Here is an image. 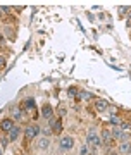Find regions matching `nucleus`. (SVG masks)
Here are the masks:
<instances>
[{"label": "nucleus", "instance_id": "obj_13", "mask_svg": "<svg viewBox=\"0 0 131 155\" xmlns=\"http://www.w3.org/2000/svg\"><path fill=\"white\" fill-rule=\"evenodd\" d=\"M12 117H14L16 121H22V110L14 107V109H12Z\"/></svg>", "mask_w": 131, "mask_h": 155}, {"label": "nucleus", "instance_id": "obj_5", "mask_svg": "<svg viewBox=\"0 0 131 155\" xmlns=\"http://www.w3.org/2000/svg\"><path fill=\"white\" fill-rule=\"evenodd\" d=\"M42 116H43L45 119H52V116H54V109H52L49 104H45V105L42 107Z\"/></svg>", "mask_w": 131, "mask_h": 155}, {"label": "nucleus", "instance_id": "obj_12", "mask_svg": "<svg viewBox=\"0 0 131 155\" xmlns=\"http://www.w3.org/2000/svg\"><path fill=\"white\" fill-rule=\"evenodd\" d=\"M49 145H50V140L45 136V138H40L38 140V148L45 150V148H49Z\"/></svg>", "mask_w": 131, "mask_h": 155}, {"label": "nucleus", "instance_id": "obj_10", "mask_svg": "<svg viewBox=\"0 0 131 155\" xmlns=\"http://www.w3.org/2000/svg\"><path fill=\"white\" fill-rule=\"evenodd\" d=\"M102 141H104L105 145H110V141H112V134H110V131H107V129H104V133H102Z\"/></svg>", "mask_w": 131, "mask_h": 155}, {"label": "nucleus", "instance_id": "obj_14", "mask_svg": "<svg viewBox=\"0 0 131 155\" xmlns=\"http://www.w3.org/2000/svg\"><path fill=\"white\" fill-rule=\"evenodd\" d=\"M109 122H110V124H114V126H121V122H123V121H121V119H119L117 116H116V114H110Z\"/></svg>", "mask_w": 131, "mask_h": 155}, {"label": "nucleus", "instance_id": "obj_4", "mask_svg": "<svg viewBox=\"0 0 131 155\" xmlns=\"http://www.w3.org/2000/svg\"><path fill=\"white\" fill-rule=\"evenodd\" d=\"M12 127H14V122H12V119H4V121L0 122V129H2L4 133H9Z\"/></svg>", "mask_w": 131, "mask_h": 155}, {"label": "nucleus", "instance_id": "obj_27", "mask_svg": "<svg viewBox=\"0 0 131 155\" xmlns=\"http://www.w3.org/2000/svg\"><path fill=\"white\" fill-rule=\"evenodd\" d=\"M109 155H117V153H114V152H112V153H109Z\"/></svg>", "mask_w": 131, "mask_h": 155}, {"label": "nucleus", "instance_id": "obj_18", "mask_svg": "<svg viewBox=\"0 0 131 155\" xmlns=\"http://www.w3.org/2000/svg\"><path fill=\"white\" fill-rule=\"evenodd\" d=\"M129 133H124V131H123V136H121V141H129Z\"/></svg>", "mask_w": 131, "mask_h": 155}, {"label": "nucleus", "instance_id": "obj_1", "mask_svg": "<svg viewBox=\"0 0 131 155\" xmlns=\"http://www.w3.org/2000/svg\"><path fill=\"white\" fill-rule=\"evenodd\" d=\"M38 133H40V126H36V124H29V126L24 127V136H26V140H33Z\"/></svg>", "mask_w": 131, "mask_h": 155}, {"label": "nucleus", "instance_id": "obj_24", "mask_svg": "<svg viewBox=\"0 0 131 155\" xmlns=\"http://www.w3.org/2000/svg\"><path fill=\"white\" fill-rule=\"evenodd\" d=\"M86 152H88V150H86V147H83V148L79 150V155H86Z\"/></svg>", "mask_w": 131, "mask_h": 155}, {"label": "nucleus", "instance_id": "obj_23", "mask_svg": "<svg viewBox=\"0 0 131 155\" xmlns=\"http://www.w3.org/2000/svg\"><path fill=\"white\" fill-rule=\"evenodd\" d=\"M5 35H7V36H14V35H12V29H11V28H5Z\"/></svg>", "mask_w": 131, "mask_h": 155}, {"label": "nucleus", "instance_id": "obj_3", "mask_svg": "<svg viewBox=\"0 0 131 155\" xmlns=\"http://www.w3.org/2000/svg\"><path fill=\"white\" fill-rule=\"evenodd\" d=\"M88 145H92V147H98V145L102 143V140L98 138L97 134H95V129H90V133H88Z\"/></svg>", "mask_w": 131, "mask_h": 155}, {"label": "nucleus", "instance_id": "obj_6", "mask_svg": "<svg viewBox=\"0 0 131 155\" xmlns=\"http://www.w3.org/2000/svg\"><path fill=\"white\" fill-rule=\"evenodd\" d=\"M49 124H50V127L54 126L55 133H60L62 131V121L60 119H49Z\"/></svg>", "mask_w": 131, "mask_h": 155}, {"label": "nucleus", "instance_id": "obj_25", "mask_svg": "<svg viewBox=\"0 0 131 155\" xmlns=\"http://www.w3.org/2000/svg\"><path fill=\"white\" fill-rule=\"evenodd\" d=\"M2 12H11V7H2Z\"/></svg>", "mask_w": 131, "mask_h": 155}, {"label": "nucleus", "instance_id": "obj_17", "mask_svg": "<svg viewBox=\"0 0 131 155\" xmlns=\"http://www.w3.org/2000/svg\"><path fill=\"white\" fill-rule=\"evenodd\" d=\"M67 95H69V97H78L76 88H69V90H67Z\"/></svg>", "mask_w": 131, "mask_h": 155}, {"label": "nucleus", "instance_id": "obj_19", "mask_svg": "<svg viewBox=\"0 0 131 155\" xmlns=\"http://www.w3.org/2000/svg\"><path fill=\"white\" fill-rule=\"evenodd\" d=\"M26 107H29V109H33V107H35V102H33V98H28V100H26Z\"/></svg>", "mask_w": 131, "mask_h": 155}, {"label": "nucleus", "instance_id": "obj_15", "mask_svg": "<svg viewBox=\"0 0 131 155\" xmlns=\"http://www.w3.org/2000/svg\"><path fill=\"white\" fill-rule=\"evenodd\" d=\"M112 136H114V140H119V141H121V136H123V129H121V127H114V131H112Z\"/></svg>", "mask_w": 131, "mask_h": 155}, {"label": "nucleus", "instance_id": "obj_16", "mask_svg": "<svg viewBox=\"0 0 131 155\" xmlns=\"http://www.w3.org/2000/svg\"><path fill=\"white\" fill-rule=\"evenodd\" d=\"M57 112H59V116H66V107H64V104H60L59 105V109H57Z\"/></svg>", "mask_w": 131, "mask_h": 155}, {"label": "nucleus", "instance_id": "obj_11", "mask_svg": "<svg viewBox=\"0 0 131 155\" xmlns=\"http://www.w3.org/2000/svg\"><path fill=\"white\" fill-rule=\"evenodd\" d=\"M93 98V93L90 91H78V100H92Z\"/></svg>", "mask_w": 131, "mask_h": 155}, {"label": "nucleus", "instance_id": "obj_7", "mask_svg": "<svg viewBox=\"0 0 131 155\" xmlns=\"http://www.w3.org/2000/svg\"><path fill=\"white\" fill-rule=\"evenodd\" d=\"M95 107H97L98 112H105L107 107H109V102H107V100H97V102H95Z\"/></svg>", "mask_w": 131, "mask_h": 155}, {"label": "nucleus", "instance_id": "obj_29", "mask_svg": "<svg viewBox=\"0 0 131 155\" xmlns=\"http://www.w3.org/2000/svg\"><path fill=\"white\" fill-rule=\"evenodd\" d=\"M0 17H2V11H0Z\"/></svg>", "mask_w": 131, "mask_h": 155}, {"label": "nucleus", "instance_id": "obj_2", "mask_svg": "<svg viewBox=\"0 0 131 155\" xmlns=\"http://www.w3.org/2000/svg\"><path fill=\"white\" fill-rule=\"evenodd\" d=\"M60 148L62 150H71L74 147V138L72 136H64V138H60Z\"/></svg>", "mask_w": 131, "mask_h": 155}, {"label": "nucleus", "instance_id": "obj_22", "mask_svg": "<svg viewBox=\"0 0 131 155\" xmlns=\"http://www.w3.org/2000/svg\"><path fill=\"white\" fill-rule=\"evenodd\" d=\"M5 64H7V62H5V57H2V55H0V67H4Z\"/></svg>", "mask_w": 131, "mask_h": 155}, {"label": "nucleus", "instance_id": "obj_26", "mask_svg": "<svg viewBox=\"0 0 131 155\" xmlns=\"http://www.w3.org/2000/svg\"><path fill=\"white\" fill-rule=\"evenodd\" d=\"M2 153H4V148H2V147H0V155H2Z\"/></svg>", "mask_w": 131, "mask_h": 155}, {"label": "nucleus", "instance_id": "obj_20", "mask_svg": "<svg viewBox=\"0 0 131 155\" xmlns=\"http://www.w3.org/2000/svg\"><path fill=\"white\" fill-rule=\"evenodd\" d=\"M9 141H11V140H9V138H2V145H0V147H2V148H5V147H7V143H9Z\"/></svg>", "mask_w": 131, "mask_h": 155}, {"label": "nucleus", "instance_id": "obj_8", "mask_svg": "<svg viewBox=\"0 0 131 155\" xmlns=\"http://www.w3.org/2000/svg\"><path fill=\"white\" fill-rule=\"evenodd\" d=\"M129 147H131L129 141H121V145H119V153L128 155V153H129Z\"/></svg>", "mask_w": 131, "mask_h": 155}, {"label": "nucleus", "instance_id": "obj_9", "mask_svg": "<svg viewBox=\"0 0 131 155\" xmlns=\"http://www.w3.org/2000/svg\"><path fill=\"white\" fill-rule=\"evenodd\" d=\"M19 133H21V129H19L17 126H14L11 131H9V140H11V141H16L17 136H19Z\"/></svg>", "mask_w": 131, "mask_h": 155}, {"label": "nucleus", "instance_id": "obj_21", "mask_svg": "<svg viewBox=\"0 0 131 155\" xmlns=\"http://www.w3.org/2000/svg\"><path fill=\"white\" fill-rule=\"evenodd\" d=\"M128 12V7H119V14L123 16V14H126Z\"/></svg>", "mask_w": 131, "mask_h": 155}, {"label": "nucleus", "instance_id": "obj_28", "mask_svg": "<svg viewBox=\"0 0 131 155\" xmlns=\"http://www.w3.org/2000/svg\"><path fill=\"white\" fill-rule=\"evenodd\" d=\"M128 155H131V147H129V153H128Z\"/></svg>", "mask_w": 131, "mask_h": 155}]
</instances>
